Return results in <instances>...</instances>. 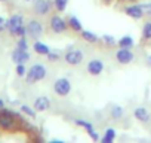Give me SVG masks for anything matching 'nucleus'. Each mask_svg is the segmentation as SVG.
<instances>
[{
    "label": "nucleus",
    "mask_w": 151,
    "mask_h": 143,
    "mask_svg": "<svg viewBox=\"0 0 151 143\" xmlns=\"http://www.w3.org/2000/svg\"><path fill=\"white\" fill-rule=\"evenodd\" d=\"M49 30L55 34H61V33H65L67 30H70L68 27V21L61 15V14H52L50 18H49Z\"/></svg>",
    "instance_id": "3"
},
{
    "label": "nucleus",
    "mask_w": 151,
    "mask_h": 143,
    "mask_svg": "<svg viewBox=\"0 0 151 143\" xmlns=\"http://www.w3.org/2000/svg\"><path fill=\"white\" fill-rule=\"evenodd\" d=\"M47 75V69L45 64L42 63H34L30 66V69L27 70V75H25V82L28 85H33L36 82H40L46 78Z\"/></svg>",
    "instance_id": "2"
},
{
    "label": "nucleus",
    "mask_w": 151,
    "mask_h": 143,
    "mask_svg": "<svg viewBox=\"0 0 151 143\" xmlns=\"http://www.w3.org/2000/svg\"><path fill=\"white\" fill-rule=\"evenodd\" d=\"M53 93L58 97H67L71 93V82L68 78H58L53 82Z\"/></svg>",
    "instance_id": "6"
},
{
    "label": "nucleus",
    "mask_w": 151,
    "mask_h": 143,
    "mask_svg": "<svg viewBox=\"0 0 151 143\" xmlns=\"http://www.w3.org/2000/svg\"><path fill=\"white\" fill-rule=\"evenodd\" d=\"M6 107V103H5V100L3 98H0V110H2V109H5Z\"/></svg>",
    "instance_id": "31"
},
{
    "label": "nucleus",
    "mask_w": 151,
    "mask_h": 143,
    "mask_svg": "<svg viewBox=\"0 0 151 143\" xmlns=\"http://www.w3.org/2000/svg\"><path fill=\"white\" fill-rule=\"evenodd\" d=\"M24 26V15L22 14H12L8 18V31L11 36H17L18 30Z\"/></svg>",
    "instance_id": "9"
},
{
    "label": "nucleus",
    "mask_w": 151,
    "mask_h": 143,
    "mask_svg": "<svg viewBox=\"0 0 151 143\" xmlns=\"http://www.w3.org/2000/svg\"><path fill=\"white\" fill-rule=\"evenodd\" d=\"M8 30V18L0 17V33H3Z\"/></svg>",
    "instance_id": "29"
},
{
    "label": "nucleus",
    "mask_w": 151,
    "mask_h": 143,
    "mask_svg": "<svg viewBox=\"0 0 151 143\" xmlns=\"http://www.w3.org/2000/svg\"><path fill=\"white\" fill-rule=\"evenodd\" d=\"M46 57H47V60H49L50 63H56V61L61 60V51H58V49H50V52H49Z\"/></svg>",
    "instance_id": "24"
},
{
    "label": "nucleus",
    "mask_w": 151,
    "mask_h": 143,
    "mask_svg": "<svg viewBox=\"0 0 151 143\" xmlns=\"http://www.w3.org/2000/svg\"><path fill=\"white\" fill-rule=\"evenodd\" d=\"M24 2H27V3H30V2H34V0H24Z\"/></svg>",
    "instance_id": "35"
},
{
    "label": "nucleus",
    "mask_w": 151,
    "mask_h": 143,
    "mask_svg": "<svg viewBox=\"0 0 151 143\" xmlns=\"http://www.w3.org/2000/svg\"><path fill=\"white\" fill-rule=\"evenodd\" d=\"M11 60L15 63V64H25L31 60V55L28 51H22V49H18L15 48L12 52H11Z\"/></svg>",
    "instance_id": "12"
},
{
    "label": "nucleus",
    "mask_w": 151,
    "mask_h": 143,
    "mask_svg": "<svg viewBox=\"0 0 151 143\" xmlns=\"http://www.w3.org/2000/svg\"><path fill=\"white\" fill-rule=\"evenodd\" d=\"M25 27H27V34H28L31 39H34V40L40 39V37L45 34V26H43V23H42L40 20H37V18L28 20V23H27Z\"/></svg>",
    "instance_id": "5"
},
{
    "label": "nucleus",
    "mask_w": 151,
    "mask_h": 143,
    "mask_svg": "<svg viewBox=\"0 0 151 143\" xmlns=\"http://www.w3.org/2000/svg\"><path fill=\"white\" fill-rule=\"evenodd\" d=\"M50 100H49V97H46V96H40V97H37L36 100H34V103H33V107H34V110L37 112V113H40V112H46V110H49L50 109Z\"/></svg>",
    "instance_id": "13"
},
{
    "label": "nucleus",
    "mask_w": 151,
    "mask_h": 143,
    "mask_svg": "<svg viewBox=\"0 0 151 143\" xmlns=\"http://www.w3.org/2000/svg\"><path fill=\"white\" fill-rule=\"evenodd\" d=\"M64 61L68 64V66H79V64H82L83 63V60H85V54H83V51H80V49H77V48H73V46H68V49L64 52Z\"/></svg>",
    "instance_id": "4"
},
{
    "label": "nucleus",
    "mask_w": 151,
    "mask_h": 143,
    "mask_svg": "<svg viewBox=\"0 0 151 143\" xmlns=\"http://www.w3.org/2000/svg\"><path fill=\"white\" fill-rule=\"evenodd\" d=\"M67 21H68V27H70V30H73V31H76V33H80L82 30H83V24H82V21L76 17V15H70L68 18H67Z\"/></svg>",
    "instance_id": "16"
},
{
    "label": "nucleus",
    "mask_w": 151,
    "mask_h": 143,
    "mask_svg": "<svg viewBox=\"0 0 151 143\" xmlns=\"http://www.w3.org/2000/svg\"><path fill=\"white\" fill-rule=\"evenodd\" d=\"M110 116L114 119V121H120L123 116H124V107L120 106V104H113L110 107Z\"/></svg>",
    "instance_id": "18"
},
{
    "label": "nucleus",
    "mask_w": 151,
    "mask_h": 143,
    "mask_svg": "<svg viewBox=\"0 0 151 143\" xmlns=\"http://www.w3.org/2000/svg\"><path fill=\"white\" fill-rule=\"evenodd\" d=\"M145 63H147V66H148V67H151V55H148V57H147V61H145Z\"/></svg>",
    "instance_id": "33"
},
{
    "label": "nucleus",
    "mask_w": 151,
    "mask_h": 143,
    "mask_svg": "<svg viewBox=\"0 0 151 143\" xmlns=\"http://www.w3.org/2000/svg\"><path fill=\"white\" fill-rule=\"evenodd\" d=\"M117 45H119V48H133L135 40H133L132 36L126 34V36H123V37H120V39L117 40Z\"/></svg>",
    "instance_id": "21"
},
{
    "label": "nucleus",
    "mask_w": 151,
    "mask_h": 143,
    "mask_svg": "<svg viewBox=\"0 0 151 143\" xmlns=\"http://www.w3.org/2000/svg\"><path fill=\"white\" fill-rule=\"evenodd\" d=\"M104 61L99 60V58H92L88 66H86V72L91 75V76H99L102 75V72H104Z\"/></svg>",
    "instance_id": "11"
},
{
    "label": "nucleus",
    "mask_w": 151,
    "mask_h": 143,
    "mask_svg": "<svg viewBox=\"0 0 151 143\" xmlns=\"http://www.w3.org/2000/svg\"><path fill=\"white\" fill-rule=\"evenodd\" d=\"M50 49L52 48H49L46 43H43V42H40L39 39L37 40H34V43H33V51L37 54V55H42V57H46L49 52H50Z\"/></svg>",
    "instance_id": "15"
},
{
    "label": "nucleus",
    "mask_w": 151,
    "mask_h": 143,
    "mask_svg": "<svg viewBox=\"0 0 151 143\" xmlns=\"http://www.w3.org/2000/svg\"><path fill=\"white\" fill-rule=\"evenodd\" d=\"M52 142H53V143H64V142H62V140H59V139H53Z\"/></svg>",
    "instance_id": "34"
},
{
    "label": "nucleus",
    "mask_w": 151,
    "mask_h": 143,
    "mask_svg": "<svg viewBox=\"0 0 151 143\" xmlns=\"http://www.w3.org/2000/svg\"><path fill=\"white\" fill-rule=\"evenodd\" d=\"M80 37H82L83 40L89 42V43H98V42L101 40V37H99L98 34H95V33L91 31V30H85V28L80 31Z\"/></svg>",
    "instance_id": "17"
},
{
    "label": "nucleus",
    "mask_w": 151,
    "mask_h": 143,
    "mask_svg": "<svg viewBox=\"0 0 151 143\" xmlns=\"http://www.w3.org/2000/svg\"><path fill=\"white\" fill-rule=\"evenodd\" d=\"M17 48L18 49H22V51H28V40H27V37L25 36H22V37H18V42H17Z\"/></svg>",
    "instance_id": "27"
},
{
    "label": "nucleus",
    "mask_w": 151,
    "mask_h": 143,
    "mask_svg": "<svg viewBox=\"0 0 151 143\" xmlns=\"http://www.w3.org/2000/svg\"><path fill=\"white\" fill-rule=\"evenodd\" d=\"M53 9L52 0H34L33 2V11L37 17H46Z\"/></svg>",
    "instance_id": "7"
},
{
    "label": "nucleus",
    "mask_w": 151,
    "mask_h": 143,
    "mask_svg": "<svg viewBox=\"0 0 151 143\" xmlns=\"http://www.w3.org/2000/svg\"><path fill=\"white\" fill-rule=\"evenodd\" d=\"M0 2H8V0H0Z\"/></svg>",
    "instance_id": "36"
},
{
    "label": "nucleus",
    "mask_w": 151,
    "mask_h": 143,
    "mask_svg": "<svg viewBox=\"0 0 151 143\" xmlns=\"http://www.w3.org/2000/svg\"><path fill=\"white\" fill-rule=\"evenodd\" d=\"M27 70H28V69L25 67V64H17V69H15L17 76H19V78H25Z\"/></svg>",
    "instance_id": "28"
},
{
    "label": "nucleus",
    "mask_w": 151,
    "mask_h": 143,
    "mask_svg": "<svg viewBox=\"0 0 151 143\" xmlns=\"http://www.w3.org/2000/svg\"><path fill=\"white\" fill-rule=\"evenodd\" d=\"M0 133H2V128H0Z\"/></svg>",
    "instance_id": "37"
},
{
    "label": "nucleus",
    "mask_w": 151,
    "mask_h": 143,
    "mask_svg": "<svg viewBox=\"0 0 151 143\" xmlns=\"http://www.w3.org/2000/svg\"><path fill=\"white\" fill-rule=\"evenodd\" d=\"M123 12L132 18V20H142L147 14L144 11V8L139 5V3H127L124 8H123Z\"/></svg>",
    "instance_id": "8"
},
{
    "label": "nucleus",
    "mask_w": 151,
    "mask_h": 143,
    "mask_svg": "<svg viewBox=\"0 0 151 143\" xmlns=\"http://www.w3.org/2000/svg\"><path fill=\"white\" fill-rule=\"evenodd\" d=\"M74 124L77 125V127H82V128H85V131H86V133H88L89 130H92V128H93V125H92L91 122L85 121V119H74Z\"/></svg>",
    "instance_id": "25"
},
{
    "label": "nucleus",
    "mask_w": 151,
    "mask_h": 143,
    "mask_svg": "<svg viewBox=\"0 0 151 143\" xmlns=\"http://www.w3.org/2000/svg\"><path fill=\"white\" fill-rule=\"evenodd\" d=\"M53 3V9L56 12H64L68 6V0H52Z\"/></svg>",
    "instance_id": "22"
},
{
    "label": "nucleus",
    "mask_w": 151,
    "mask_h": 143,
    "mask_svg": "<svg viewBox=\"0 0 151 143\" xmlns=\"http://www.w3.org/2000/svg\"><path fill=\"white\" fill-rule=\"evenodd\" d=\"M88 136L93 140V142H98V140H101V137H99V134H98V131H95V128H92V130H89L88 131Z\"/></svg>",
    "instance_id": "30"
},
{
    "label": "nucleus",
    "mask_w": 151,
    "mask_h": 143,
    "mask_svg": "<svg viewBox=\"0 0 151 143\" xmlns=\"http://www.w3.org/2000/svg\"><path fill=\"white\" fill-rule=\"evenodd\" d=\"M21 121H22V118H19V115L14 110H9L6 107L0 110V128H2L3 131L18 130Z\"/></svg>",
    "instance_id": "1"
},
{
    "label": "nucleus",
    "mask_w": 151,
    "mask_h": 143,
    "mask_svg": "<svg viewBox=\"0 0 151 143\" xmlns=\"http://www.w3.org/2000/svg\"><path fill=\"white\" fill-rule=\"evenodd\" d=\"M114 57H116V61L119 64H123V66L130 64L135 60V54H133V51L130 48H119L116 51Z\"/></svg>",
    "instance_id": "10"
},
{
    "label": "nucleus",
    "mask_w": 151,
    "mask_h": 143,
    "mask_svg": "<svg viewBox=\"0 0 151 143\" xmlns=\"http://www.w3.org/2000/svg\"><path fill=\"white\" fill-rule=\"evenodd\" d=\"M119 2H122V3H135L136 0H119Z\"/></svg>",
    "instance_id": "32"
},
{
    "label": "nucleus",
    "mask_w": 151,
    "mask_h": 143,
    "mask_svg": "<svg viewBox=\"0 0 151 143\" xmlns=\"http://www.w3.org/2000/svg\"><path fill=\"white\" fill-rule=\"evenodd\" d=\"M116 136H117V131H116L113 127H108V128L105 130L104 136L101 137V142H102V143H113L114 139H116Z\"/></svg>",
    "instance_id": "20"
},
{
    "label": "nucleus",
    "mask_w": 151,
    "mask_h": 143,
    "mask_svg": "<svg viewBox=\"0 0 151 143\" xmlns=\"http://www.w3.org/2000/svg\"><path fill=\"white\" fill-rule=\"evenodd\" d=\"M141 40H142V42H151V18L147 20V21L142 24Z\"/></svg>",
    "instance_id": "19"
},
{
    "label": "nucleus",
    "mask_w": 151,
    "mask_h": 143,
    "mask_svg": "<svg viewBox=\"0 0 151 143\" xmlns=\"http://www.w3.org/2000/svg\"><path fill=\"white\" fill-rule=\"evenodd\" d=\"M21 112H22L25 116L31 118V119H34L36 115H37V112L34 110V107H33V106H28V104H21Z\"/></svg>",
    "instance_id": "23"
},
{
    "label": "nucleus",
    "mask_w": 151,
    "mask_h": 143,
    "mask_svg": "<svg viewBox=\"0 0 151 143\" xmlns=\"http://www.w3.org/2000/svg\"><path fill=\"white\" fill-rule=\"evenodd\" d=\"M101 40H102L105 45H108V46L117 45V40H116L114 36H111V34H102V36H101Z\"/></svg>",
    "instance_id": "26"
},
{
    "label": "nucleus",
    "mask_w": 151,
    "mask_h": 143,
    "mask_svg": "<svg viewBox=\"0 0 151 143\" xmlns=\"http://www.w3.org/2000/svg\"><path fill=\"white\" fill-rule=\"evenodd\" d=\"M133 116H135L136 121H139V122H142V124H148V122L151 121V113H150V110H148L147 107H144V106L135 107Z\"/></svg>",
    "instance_id": "14"
}]
</instances>
